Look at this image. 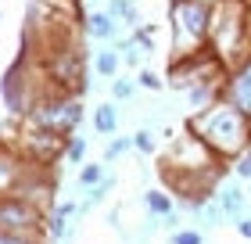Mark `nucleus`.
Returning <instances> with one entry per match:
<instances>
[{
    "instance_id": "f257e3e1",
    "label": "nucleus",
    "mask_w": 251,
    "mask_h": 244,
    "mask_svg": "<svg viewBox=\"0 0 251 244\" xmlns=\"http://www.w3.org/2000/svg\"><path fill=\"white\" fill-rule=\"evenodd\" d=\"M187 130L198 140L208 144L223 162H233L244 147H251V119L226 97L201 108V111H194L187 119Z\"/></svg>"
},
{
    "instance_id": "f03ea898",
    "label": "nucleus",
    "mask_w": 251,
    "mask_h": 244,
    "mask_svg": "<svg viewBox=\"0 0 251 244\" xmlns=\"http://www.w3.org/2000/svg\"><path fill=\"white\" fill-rule=\"evenodd\" d=\"M208 47L226 68H237L251 54V0H215Z\"/></svg>"
},
{
    "instance_id": "7ed1b4c3",
    "label": "nucleus",
    "mask_w": 251,
    "mask_h": 244,
    "mask_svg": "<svg viewBox=\"0 0 251 244\" xmlns=\"http://www.w3.org/2000/svg\"><path fill=\"white\" fill-rule=\"evenodd\" d=\"M22 122H32V126H40V130L72 136L79 130V122H83V101L75 94L58 90L54 83H47V76H43V83H40V90H36V97H32V104H29V111H25Z\"/></svg>"
},
{
    "instance_id": "20e7f679",
    "label": "nucleus",
    "mask_w": 251,
    "mask_h": 244,
    "mask_svg": "<svg viewBox=\"0 0 251 244\" xmlns=\"http://www.w3.org/2000/svg\"><path fill=\"white\" fill-rule=\"evenodd\" d=\"M32 51V36L25 32L18 43V54L11 57V65L4 68V76H0V101H4V108L15 115V119H25L32 97H36V90L43 83V72H40V61H32L29 57Z\"/></svg>"
},
{
    "instance_id": "39448f33",
    "label": "nucleus",
    "mask_w": 251,
    "mask_h": 244,
    "mask_svg": "<svg viewBox=\"0 0 251 244\" xmlns=\"http://www.w3.org/2000/svg\"><path fill=\"white\" fill-rule=\"evenodd\" d=\"M36 61H40V72L47 76V83H54L65 94H75V97L86 94V76H90L86 72V54L75 40L40 47Z\"/></svg>"
},
{
    "instance_id": "423d86ee",
    "label": "nucleus",
    "mask_w": 251,
    "mask_h": 244,
    "mask_svg": "<svg viewBox=\"0 0 251 244\" xmlns=\"http://www.w3.org/2000/svg\"><path fill=\"white\" fill-rule=\"evenodd\" d=\"M169 26H173V57L208 47L212 4L208 0H173L169 4Z\"/></svg>"
},
{
    "instance_id": "0eeeda50",
    "label": "nucleus",
    "mask_w": 251,
    "mask_h": 244,
    "mask_svg": "<svg viewBox=\"0 0 251 244\" xmlns=\"http://www.w3.org/2000/svg\"><path fill=\"white\" fill-rule=\"evenodd\" d=\"M65 140H68V136H61V133L40 130V126H32V122H18L15 140H11L7 147H15L29 165L54 169L58 162H65Z\"/></svg>"
},
{
    "instance_id": "6e6552de",
    "label": "nucleus",
    "mask_w": 251,
    "mask_h": 244,
    "mask_svg": "<svg viewBox=\"0 0 251 244\" xmlns=\"http://www.w3.org/2000/svg\"><path fill=\"white\" fill-rule=\"evenodd\" d=\"M226 68L219 57H215L212 47H201L194 54H183V57H173V65H169V83L176 90H190L198 83H212V79H226Z\"/></svg>"
},
{
    "instance_id": "1a4fd4ad",
    "label": "nucleus",
    "mask_w": 251,
    "mask_h": 244,
    "mask_svg": "<svg viewBox=\"0 0 251 244\" xmlns=\"http://www.w3.org/2000/svg\"><path fill=\"white\" fill-rule=\"evenodd\" d=\"M43 219H47V212H43L40 205H32L29 197H22V194L0 197V230H4V234L47 237V234H43Z\"/></svg>"
},
{
    "instance_id": "9d476101",
    "label": "nucleus",
    "mask_w": 251,
    "mask_h": 244,
    "mask_svg": "<svg viewBox=\"0 0 251 244\" xmlns=\"http://www.w3.org/2000/svg\"><path fill=\"white\" fill-rule=\"evenodd\" d=\"M223 97L230 101V104H237V108H241L248 119H251V54H248L237 68H230V72H226Z\"/></svg>"
},
{
    "instance_id": "9b49d317",
    "label": "nucleus",
    "mask_w": 251,
    "mask_h": 244,
    "mask_svg": "<svg viewBox=\"0 0 251 244\" xmlns=\"http://www.w3.org/2000/svg\"><path fill=\"white\" fill-rule=\"evenodd\" d=\"M25 172H29V162L22 158L15 147L0 144V197H7V194H18L22 180H25Z\"/></svg>"
},
{
    "instance_id": "f8f14e48",
    "label": "nucleus",
    "mask_w": 251,
    "mask_h": 244,
    "mask_svg": "<svg viewBox=\"0 0 251 244\" xmlns=\"http://www.w3.org/2000/svg\"><path fill=\"white\" fill-rule=\"evenodd\" d=\"M215 201L223 205V212L230 223H237V219H244L251 212V201H248V190L241 187V180H223L219 187H215Z\"/></svg>"
},
{
    "instance_id": "ddd939ff",
    "label": "nucleus",
    "mask_w": 251,
    "mask_h": 244,
    "mask_svg": "<svg viewBox=\"0 0 251 244\" xmlns=\"http://www.w3.org/2000/svg\"><path fill=\"white\" fill-rule=\"evenodd\" d=\"M83 32L90 40H100V43H111L119 36V22L108 15V11H90L83 15Z\"/></svg>"
},
{
    "instance_id": "4468645a",
    "label": "nucleus",
    "mask_w": 251,
    "mask_h": 244,
    "mask_svg": "<svg viewBox=\"0 0 251 244\" xmlns=\"http://www.w3.org/2000/svg\"><path fill=\"white\" fill-rule=\"evenodd\" d=\"M223 86H226V79H212V83H198V86L183 90V97H187V104L194 111H201V108H208V104L223 101Z\"/></svg>"
},
{
    "instance_id": "2eb2a0df",
    "label": "nucleus",
    "mask_w": 251,
    "mask_h": 244,
    "mask_svg": "<svg viewBox=\"0 0 251 244\" xmlns=\"http://www.w3.org/2000/svg\"><path fill=\"white\" fill-rule=\"evenodd\" d=\"M144 208H147L151 219H162V216H169L176 208V197H173V190H165V187H151L144 194Z\"/></svg>"
},
{
    "instance_id": "dca6fc26",
    "label": "nucleus",
    "mask_w": 251,
    "mask_h": 244,
    "mask_svg": "<svg viewBox=\"0 0 251 244\" xmlns=\"http://www.w3.org/2000/svg\"><path fill=\"white\" fill-rule=\"evenodd\" d=\"M94 130L100 136H115L119 133V104L115 101H104L94 108Z\"/></svg>"
},
{
    "instance_id": "f3484780",
    "label": "nucleus",
    "mask_w": 251,
    "mask_h": 244,
    "mask_svg": "<svg viewBox=\"0 0 251 244\" xmlns=\"http://www.w3.org/2000/svg\"><path fill=\"white\" fill-rule=\"evenodd\" d=\"M115 51L122 54V65H129V68H144V61H147V51L140 40H133V36H126V40H119L115 43Z\"/></svg>"
},
{
    "instance_id": "a211bd4d",
    "label": "nucleus",
    "mask_w": 251,
    "mask_h": 244,
    "mask_svg": "<svg viewBox=\"0 0 251 244\" xmlns=\"http://www.w3.org/2000/svg\"><path fill=\"white\" fill-rule=\"evenodd\" d=\"M119 65H122V54L115 47H100L94 54V72L97 76H104V79H115L119 76Z\"/></svg>"
},
{
    "instance_id": "6ab92c4d",
    "label": "nucleus",
    "mask_w": 251,
    "mask_h": 244,
    "mask_svg": "<svg viewBox=\"0 0 251 244\" xmlns=\"http://www.w3.org/2000/svg\"><path fill=\"white\" fill-rule=\"evenodd\" d=\"M104 11H108V15L115 18V22H126V26H133V29L140 26V11H136L133 0H111Z\"/></svg>"
},
{
    "instance_id": "aec40b11",
    "label": "nucleus",
    "mask_w": 251,
    "mask_h": 244,
    "mask_svg": "<svg viewBox=\"0 0 251 244\" xmlns=\"http://www.w3.org/2000/svg\"><path fill=\"white\" fill-rule=\"evenodd\" d=\"M104 176H108V172H104V162H83V165H79L75 183H79L83 190H90V187H97Z\"/></svg>"
},
{
    "instance_id": "412c9836",
    "label": "nucleus",
    "mask_w": 251,
    "mask_h": 244,
    "mask_svg": "<svg viewBox=\"0 0 251 244\" xmlns=\"http://www.w3.org/2000/svg\"><path fill=\"white\" fill-rule=\"evenodd\" d=\"M111 187H115V180H111V176H104V180L97 183V187H90V190H86V201H79V208H83V212H86V208L100 205V201H104V197L111 194Z\"/></svg>"
},
{
    "instance_id": "4be33fe9",
    "label": "nucleus",
    "mask_w": 251,
    "mask_h": 244,
    "mask_svg": "<svg viewBox=\"0 0 251 244\" xmlns=\"http://www.w3.org/2000/svg\"><path fill=\"white\" fill-rule=\"evenodd\" d=\"M65 162H72V165H83V162H86V140H83V136H68V140H65Z\"/></svg>"
},
{
    "instance_id": "5701e85b",
    "label": "nucleus",
    "mask_w": 251,
    "mask_h": 244,
    "mask_svg": "<svg viewBox=\"0 0 251 244\" xmlns=\"http://www.w3.org/2000/svg\"><path fill=\"white\" fill-rule=\"evenodd\" d=\"M126 151H133V136H122V133H115L108 140V147H104V162H115V158H122Z\"/></svg>"
},
{
    "instance_id": "b1692460",
    "label": "nucleus",
    "mask_w": 251,
    "mask_h": 244,
    "mask_svg": "<svg viewBox=\"0 0 251 244\" xmlns=\"http://www.w3.org/2000/svg\"><path fill=\"white\" fill-rule=\"evenodd\" d=\"M136 94V79H111V97H115V104H126V101H133Z\"/></svg>"
},
{
    "instance_id": "393cba45",
    "label": "nucleus",
    "mask_w": 251,
    "mask_h": 244,
    "mask_svg": "<svg viewBox=\"0 0 251 244\" xmlns=\"http://www.w3.org/2000/svg\"><path fill=\"white\" fill-rule=\"evenodd\" d=\"M230 176L233 180H251V147H244L241 155L230 162Z\"/></svg>"
},
{
    "instance_id": "a878e982",
    "label": "nucleus",
    "mask_w": 251,
    "mask_h": 244,
    "mask_svg": "<svg viewBox=\"0 0 251 244\" xmlns=\"http://www.w3.org/2000/svg\"><path fill=\"white\" fill-rule=\"evenodd\" d=\"M169 244H204V234L194 226H179L173 237H169Z\"/></svg>"
},
{
    "instance_id": "bb28decb",
    "label": "nucleus",
    "mask_w": 251,
    "mask_h": 244,
    "mask_svg": "<svg viewBox=\"0 0 251 244\" xmlns=\"http://www.w3.org/2000/svg\"><path fill=\"white\" fill-rule=\"evenodd\" d=\"M154 133L151 130H136L133 133V151H140V155H154Z\"/></svg>"
},
{
    "instance_id": "cd10ccee",
    "label": "nucleus",
    "mask_w": 251,
    "mask_h": 244,
    "mask_svg": "<svg viewBox=\"0 0 251 244\" xmlns=\"http://www.w3.org/2000/svg\"><path fill=\"white\" fill-rule=\"evenodd\" d=\"M162 83H165V79L158 72H151V68H140V72H136V86L151 90V94H154V90H162Z\"/></svg>"
},
{
    "instance_id": "c85d7f7f",
    "label": "nucleus",
    "mask_w": 251,
    "mask_h": 244,
    "mask_svg": "<svg viewBox=\"0 0 251 244\" xmlns=\"http://www.w3.org/2000/svg\"><path fill=\"white\" fill-rule=\"evenodd\" d=\"M0 244H43V237H32V234H4V230H0Z\"/></svg>"
},
{
    "instance_id": "c756f323",
    "label": "nucleus",
    "mask_w": 251,
    "mask_h": 244,
    "mask_svg": "<svg viewBox=\"0 0 251 244\" xmlns=\"http://www.w3.org/2000/svg\"><path fill=\"white\" fill-rule=\"evenodd\" d=\"M233 226H237V234H241L244 241H251V212H248L244 219H237V223H233Z\"/></svg>"
},
{
    "instance_id": "7c9ffc66",
    "label": "nucleus",
    "mask_w": 251,
    "mask_h": 244,
    "mask_svg": "<svg viewBox=\"0 0 251 244\" xmlns=\"http://www.w3.org/2000/svg\"><path fill=\"white\" fill-rule=\"evenodd\" d=\"M208 4H215V0H208Z\"/></svg>"
}]
</instances>
